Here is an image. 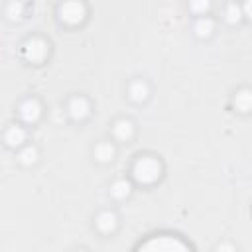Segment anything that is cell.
<instances>
[{"instance_id":"1","label":"cell","mask_w":252,"mask_h":252,"mask_svg":"<svg viewBox=\"0 0 252 252\" xmlns=\"http://www.w3.org/2000/svg\"><path fill=\"white\" fill-rule=\"evenodd\" d=\"M159 175H161V161L154 156H140L132 165V177L142 185H150L158 181Z\"/></svg>"},{"instance_id":"2","label":"cell","mask_w":252,"mask_h":252,"mask_svg":"<svg viewBox=\"0 0 252 252\" xmlns=\"http://www.w3.org/2000/svg\"><path fill=\"white\" fill-rule=\"evenodd\" d=\"M138 248L140 250H165V252H171V250H187L189 244H185L183 240H179L177 236H171V234H156L150 240L142 242Z\"/></svg>"},{"instance_id":"3","label":"cell","mask_w":252,"mask_h":252,"mask_svg":"<svg viewBox=\"0 0 252 252\" xmlns=\"http://www.w3.org/2000/svg\"><path fill=\"white\" fill-rule=\"evenodd\" d=\"M59 18L67 26H77L87 18V6L81 0H65L59 6Z\"/></svg>"},{"instance_id":"4","label":"cell","mask_w":252,"mask_h":252,"mask_svg":"<svg viewBox=\"0 0 252 252\" xmlns=\"http://www.w3.org/2000/svg\"><path fill=\"white\" fill-rule=\"evenodd\" d=\"M49 53V45L41 37H32L24 43V57L32 63H41Z\"/></svg>"},{"instance_id":"5","label":"cell","mask_w":252,"mask_h":252,"mask_svg":"<svg viewBox=\"0 0 252 252\" xmlns=\"http://www.w3.org/2000/svg\"><path fill=\"white\" fill-rule=\"evenodd\" d=\"M18 114L26 124H33L37 122V118L41 116V104L35 98H26L20 106H18Z\"/></svg>"},{"instance_id":"6","label":"cell","mask_w":252,"mask_h":252,"mask_svg":"<svg viewBox=\"0 0 252 252\" xmlns=\"http://www.w3.org/2000/svg\"><path fill=\"white\" fill-rule=\"evenodd\" d=\"M67 114L73 120H85L91 114V104L85 96H73L67 104Z\"/></svg>"},{"instance_id":"7","label":"cell","mask_w":252,"mask_h":252,"mask_svg":"<svg viewBox=\"0 0 252 252\" xmlns=\"http://www.w3.org/2000/svg\"><path fill=\"white\" fill-rule=\"evenodd\" d=\"M112 136L120 142H128L132 136H134V122L128 120V118H120L114 122L112 126Z\"/></svg>"},{"instance_id":"8","label":"cell","mask_w":252,"mask_h":252,"mask_svg":"<svg viewBox=\"0 0 252 252\" xmlns=\"http://www.w3.org/2000/svg\"><path fill=\"white\" fill-rule=\"evenodd\" d=\"M94 224H96V228H98L102 234H110V232L116 228L118 219H116V215H114L112 211H102V213H98V217L94 219Z\"/></svg>"},{"instance_id":"9","label":"cell","mask_w":252,"mask_h":252,"mask_svg":"<svg viewBox=\"0 0 252 252\" xmlns=\"http://www.w3.org/2000/svg\"><path fill=\"white\" fill-rule=\"evenodd\" d=\"M148 94H150V87H148L146 81L136 79V81L130 83V87H128V96H130L134 102H144V100L148 98Z\"/></svg>"},{"instance_id":"10","label":"cell","mask_w":252,"mask_h":252,"mask_svg":"<svg viewBox=\"0 0 252 252\" xmlns=\"http://www.w3.org/2000/svg\"><path fill=\"white\" fill-rule=\"evenodd\" d=\"M232 104L238 112H250L252 110V91L250 89H242L234 94Z\"/></svg>"},{"instance_id":"11","label":"cell","mask_w":252,"mask_h":252,"mask_svg":"<svg viewBox=\"0 0 252 252\" xmlns=\"http://www.w3.org/2000/svg\"><path fill=\"white\" fill-rule=\"evenodd\" d=\"M4 140H6V144H8L10 148H18V146H22V144L26 142V130H24L22 126L12 124V126L6 130Z\"/></svg>"},{"instance_id":"12","label":"cell","mask_w":252,"mask_h":252,"mask_svg":"<svg viewBox=\"0 0 252 252\" xmlns=\"http://www.w3.org/2000/svg\"><path fill=\"white\" fill-rule=\"evenodd\" d=\"M213 32H215V22H213V18H209V16H199L197 22H195V33H197L199 37H209Z\"/></svg>"},{"instance_id":"13","label":"cell","mask_w":252,"mask_h":252,"mask_svg":"<svg viewBox=\"0 0 252 252\" xmlns=\"http://www.w3.org/2000/svg\"><path fill=\"white\" fill-rule=\"evenodd\" d=\"M114 152L116 150H114V146L110 142H98L94 146V158L98 161H110L114 158Z\"/></svg>"},{"instance_id":"14","label":"cell","mask_w":252,"mask_h":252,"mask_svg":"<svg viewBox=\"0 0 252 252\" xmlns=\"http://www.w3.org/2000/svg\"><path fill=\"white\" fill-rule=\"evenodd\" d=\"M130 191H132V185H130V181H126V179H116V181L110 185V195H112L114 199H126V197L130 195Z\"/></svg>"},{"instance_id":"15","label":"cell","mask_w":252,"mask_h":252,"mask_svg":"<svg viewBox=\"0 0 252 252\" xmlns=\"http://www.w3.org/2000/svg\"><path fill=\"white\" fill-rule=\"evenodd\" d=\"M242 6H238L236 2H228L226 8H224V20L230 22V24H236L242 20Z\"/></svg>"},{"instance_id":"16","label":"cell","mask_w":252,"mask_h":252,"mask_svg":"<svg viewBox=\"0 0 252 252\" xmlns=\"http://www.w3.org/2000/svg\"><path fill=\"white\" fill-rule=\"evenodd\" d=\"M18 159H20L22 163H26V165H32V163H35V159H37V150H35L33 146H26V148L20 150Z\"/></svg>"},{"instance_id":"17","label":"cell","mask_w":252,"mask_h":252,"mask_svg":"<svg viewBox=\"0 0 252 252\" xmlns=\"http://www.w3.org/2000/svg\"><path fill=\"white\" fill-rule=\"evenodd\" d=\"M189 10L197 16H207L211 10V0H189Z\"/></svg>"},{"instance_id":"18","label":"cell","mask_w":252,"mask_h":252,"mask_svg":"<svg viewBox=\"0 0 252 252\" xmlns=\"http://www.w3.org/2000/svg\"><path fill=\"white\" fill-rule=\"evenodd\" d=\"M6 14H8L10 20H20V18L24 16V4H22L20 0H12V2L8 4Z\"/></svg>"},{"instance_id":"19","label":"cell","mask_w":252,"mask_h":252,"mask_svg":"<svg viewBox=\"0 0 252 252\" xmlns=\"http://www.w3.org/2000/svg\"><path fill=\"white\" fill-rule=\"evenodd\" d=\"M242 14L252 20V0H244L242 2Z\"/></svg>"}]
</instances>
